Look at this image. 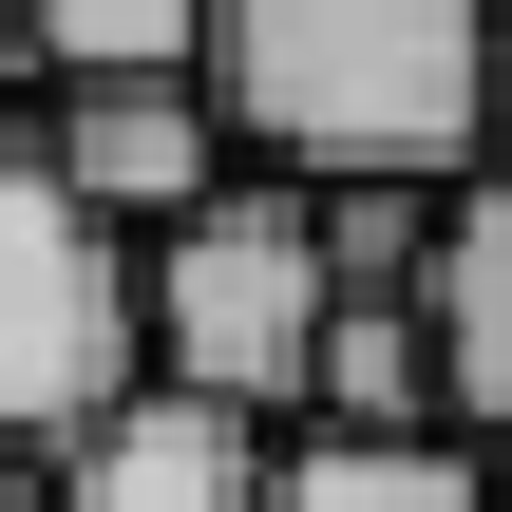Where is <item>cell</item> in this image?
<instances>
[{
    "mask_svg": "<svg viewBox=\"0 0 512 512\" xmlns=\"http://www.w3.org/2000/svg\"><path fill=\"white\" fill-rule=\"evenodd\" d=\"M0 95H57V57H38V19L0 0Z\"/></svg>",
    "mask_w": 512,
    "mask_h": 512,
    "instance_id": "obj_9",
    "label": "cell"
},
{
    "mask_svg": "<svg viewBox=\"0 0 512 512\" xmlns=\"http://www.w3.org/2000/svg\"><path fill=\"white\" fill-rule=\"evenodd\" d=\"M57 76H114V57H209V0H19Z\"/></svg>",
    "mask_w": 512,
    "mask_h": 512,
    "instance_id": "obj_8",
    "label": "cell"
},
{
    "mask_svg": "<svg viewBox=\"0 0 512 512\" xmlns=\"http://www.w3.org/2000/svg\"><path fill=\"white\" fill-rule=\"evenodd\" d=\"M494 19H512V0H494Z\"/></svg>",
    "mask_w": 512,
    "mask_h": 512,
    "instance_id": "obj_12",
    "label": "cell"
},
{
    "mask_svg": "<svg viewBox=\"0 0 512 512\" xmlns=\"http://www.w3.org/2000/svg\"><path fill=\"white\" fill-rule=\"evenodd\" d=\"M266 512H512L494 437H361V418H285V494Z\"/></svg>",
    "mask_w": 512,
    "mask_h": 512,
    "instance_id": "obj_6",
    "label": "cell"
},
{
    "mask_svg": "<svg viewBox=\"0 0 512 512\" xmlns=\"http://www.w3.org/2000/svg\"><path fill=\"white\" fill-rule=\"evenodd\" d=\"M209 95H228L247 171L475 190L512 152V19L494 0H209Z\"/></svg>",
    "mask_w": 512,
    "mask_h": 512,
    "instance_id": "obj_1",
    "label": "cell"
},
{
    "mask_svg": "<svg viewBox=\"0 0 512 512\" xmlns=\"http://www.w3.org/2000/svg\"><path fill=\"white\" fill-rule=\"evenodd\" d=\"M437 342H456V437L512 456V152L456 190V247H437Z\"/></svg>",
    "mask_w": 512,
    "mask_h": 512,
    "instance_id": "obj_7",
    "label": "cell"
},
{
    "mask_svg": "<svg viewBox=\"0 0 512 512\" xmlns=\"http://www.w3.org/2000/svg\"><path fill=\"white\" fill-rule=\"evenodd\" d=\"M266 494H285V418L190 380H133L95 437H57V512H266Z\"/></svg>",
    "mask_w": 512,
    "mask_h": 512,
    "instance_id": "obj_5",
    "label": "cell"
},
{
    "mask_svg": "<svg viewBox=\"0 0 512 512\" xmlns=\"http://www.w3.org/2000/svg\"><path fill=\"white\" fill-rule=\"evenodd\" d=\"M152 380V228H114L57 152V95H0V456L95 437Z\"/></svg>",
    "mask_w": 512,
    "mask_h": 512,
    "instance_id": "obj_2",
    "label": "cell"
},
{
    "mask_svg": "<svg viewBox=\"0 0 512 512\" xmlns=\"http://www.w3.org/2000/svg\"><path fill=\"white\" fill-rule=\"evenodd\" d=\"M57 152H76V190H95L114 228H171V209H209V190L247 171V133H228L209 57H114V76H57Z\"/></svg>",
    "mask_w": 512,
    "mask_h": 512,
    "instance_id": "obj_4",
    "label": "cell"
},
{
    "mask_svg": "<svg viewBox=\"0 0 512 512\" xmlns=\"http://www.w3.org/2000/svg\"><path fill=\"white\" fill-rule=\"evenodd\" d=\"M323 342H342V228L304 171H228L209 209L152 228V380L323 418Z\"/></svg>",
    "mask_w": 512,
    "mask_h": 512,
    "instance_id": "obj_3",
    "label": "cell"
},
{
    "mask_svg": "<svg viewBox=\"0 0 512 512\" xmlns=\"http://www.w3.org/2000/svg\"><path fill=\"white\" fill-rule=\"evenodd\" d=\"M494 494H512V456H494Z\"/></svg>",
    "mask_w": 512,
    "mask_h": 512,
    "instance_id": "obj_11",
    "label": "cell"
},
{
    "mask_svg": "<svg viewBox=\"0 0 512 512\" xmlns=\"http://www.w3.org/2000/svg\"><path fill=\"white\" fill-rule=\"evenodd\" d=\"M0 512H57V456H0Z\"/></svg>",
    "mask_w": 512,
    "mask_h": 512,
    "instance_id": "obj_10",
    "label": "cell"
}]
</instances>
